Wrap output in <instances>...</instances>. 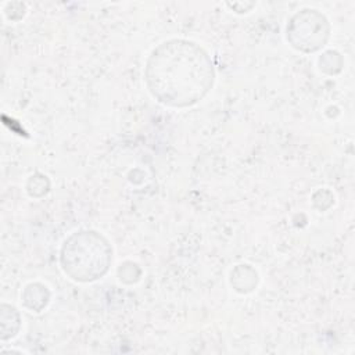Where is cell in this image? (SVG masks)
Segmentation results:
<instances>
[{
    "instance_id": "6da1fadb",
    "label": "cell",
    "mask_w": 355,
    "mask_h": 355,
    "mask_svg": "<svg viewBox=\"0 0 355 355\" xmlns=\"http://www.w3.org/2000/svg\"><path fill=\"white\" fill-rule=\"evenodd\" d=\"M146 82L159 103L187 107L208 93L214 82V68L208 54L196 43L169 40L150 55Z\"/></svg>"
},
{
    "instance_id": "7a4b0ae2",
    "label": "cell",
    "mask_w": 355,
    "mask_h": 355,
    "mask_svg": "<svg viewBox=\"0 0 355 355\" xmlns=\"http://www.w3.org/2000/svg\"><path fill=\"white\" fill-rule=\"evenodd\" d=\"M62 268L75 280H94L105 273L111 261V250L94 232L72 236L62 248Z\"/></svg>"
}]
</instances>
